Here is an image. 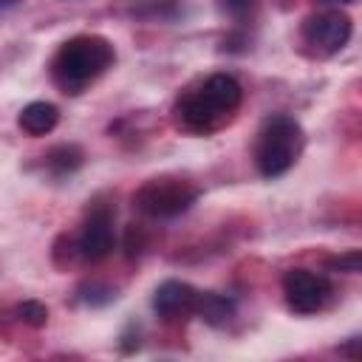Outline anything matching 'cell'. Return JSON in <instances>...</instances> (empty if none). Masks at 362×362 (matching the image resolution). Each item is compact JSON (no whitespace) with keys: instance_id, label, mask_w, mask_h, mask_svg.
Listing matches in <instances>:
<instances>
[{"instance_id":"cell-1","label":"cell","mask_w":362,"mask_h":362,"mask_svg":"<svg viewBox=\"0 0 362 362\" xmlns=\"http://www.w3.org/2000/svg\"><path fill=\"white\" fill-rule=\"evenodd\" d=\"M113 62V45L96 34H79L59 45L51 62L54 82L65 93H79Z\"/></svg>"},{"instance_id":"cell-2","label":"cell","mask_w":362,"mask_h":362,"mask_svg":"<svg viewBox=\"0 0 362 362\" xmlns=\"http://www.w3.org/2000/svg\"><path fill=\"white\" fill-rule=\"evenodd\" d=\"M240 96H243L240 82L232 74H212L204 79V85L198 90H189L178 102V116H181L184 127L209 133V130L221 127L238 110Z\"/></svg>"},{"instance_id":"cell-3","label":"cell","mask_w":362,"mask_h":362,"mask_svg":"<svg viewBox=\"0 0 362 362\" xmlns=\"http://www.w3.org/2000/svg\"><path fill=\"white\" fill-rule=\"evenodd\" d=\"M303 150V127L297 119L286 113H274L263 122L255 141V164L260 175L277 178L283 175Z\"/></svg>"},{"instance_id":"cell-4","label":"cell","mask_w":362,"mask_h":362,"mask_svg":"<svg viewBox=\"0 0 362 362\" xmlns=\"http://www.w3.org/2000/svg\"><path fill=\"white\" fill-rule=\"evenodd\" d=\"M198 198V189L184 178H150L133 195V204L147 218H175L187 212Z\"/></svg>"},{"instance_id":"cell-5","label":"cell","mask_w":362,"mask_h":362,"mask_svg":"<svg viewBox=\"0 0 362 362\" xmlns=\"http://www.w3.org/2000/svg\"><path fill=\"white\" fill-rule=\"evenodd\" d=\"M351 40V17L339 8H325L303 23V45L314 57H331Z\"/></svg>"},{"instance_id":"cell-6","label":"cell","mask_w":362,"mask_h":362,"mask_svg":"<svg viewBox=\"0 0 362 362\" xmlns=\"http://www.w3.org/2000/svg\"><path fill=\"white\" fill-rule=\"evenodd\" d=\"M283 294H286V303L291 311L314 314L328 303L331 283L322 274H314L308 269H288L283 277Z\"/></svg>"},{"instance_id":"cell-7","label":"cell","mask_w":362,"mask_h":362,"mask_svg":"<svg viewBox=\"0 0 362 362\" xmlns=\"http://www.w3.org/2000/svg\"><path fill=\"white\" fill-rule=\"evenodd\" d=\"M76 249H79V255H82L85 260H90V263H96V260H102V257L110 255V249H113V221H110V209H105V206L90 209L88 221L82 223Z\"/></svg>"},{"instance_id":"cell-8","label":"cell","mask_w":362,"mask_h":362,"mask_svg":"<svg viewBox=\"0 0 362 362\" xmlns=\"http://www.w3.org/2000/svg\"><path fill=\"white\" fill-rule=\"evenodd\" d=\"M195 303H198V291L189 283H181V280H164L153 294V308L164 320L195 311Z\"/></svg>"},{"instance_id":"cell-9","label":"cell","mask_w":362,"mask_h":362,"mask_svg":"<svg viewBox=\"0 0 362 362\" xmlns=\"http://www.w3.org/2000/svg\"><path fill=\"white\" fill-rule=\"evenodd\" d=\"M59 122V110L51 102H31L20 110V127L28 136H45L57 127Z\"/></svg>"},{"instance_id":"cell-10","label":"cell","mask_w":362,"mask_h":362,"mask_svg":"<svg viewBox=\"0 0 362 362\" xmlns=\"http://www.w3.org/2000/svg\"><path fill=\"white\" fill-rule=\"evenodd\" d=\"M235 311V303L223 294H198V303H195V314L212 325H223Z\"/></svg>"},{"instance_id":"cell-11","label":"cell","mask_w":362,"mask_h":362,"mask_svg":"<svg viewBox=\"0 0 362 362\" xmlns=\"http://www.w3.org/2000/svg\"><path fill=\"white\" fill-rule=\"evenodd\" d=\"M48 164L57 173H68V170H74V167L82 164V153L76 147H57V150L48 153Z\"/></svg>"},{"instance_id":"cell-12","label":"cell","mask_w":362,"mask_h":362,"mask_svg":"<svg viewBox=\"0 0 362 362\" xmlns=\"http://www.w3.org/2000/svg\"><path fill=\"white\" fill-rule=\"evenodd\" d=\"M17 317H20L25 325L40 328V325H45V320H48V308H45L42 303H37V300H25V303L17 305Z\"/></svg>"},{"instance_id":"cell-13","label":"cell","mask_w":362,"mask_h":362,"mask_svg":"<svg viewBox=\"0 0 362 362\" xmlns=\"http://www.w3.org/2000/svg\"><path fill=\"white\" fill-rule=\"evenodd\" d=\"M325 266L334 269V272H362V249H354V252H342L337 257H328Z\"/></svg>"},{"instance_id":"cell-14","label":"cell","mask_w":362,"mask_h":362,"mask_svg":"<svg viewBox=\"0 0 362 362\" xmlns=\"http://www.w3.org/2000/svg\"><path fill=\"white\" fill-rule=\"evenodd\" d=\"M221 3V8L226 11V14H232V17H240V14H246L252 6H255V0H218Z\"/></svg>"},{"instance_id":"cell-15","label":"cell","mask_w":362,"mask_h":362,"mask_svg":"<svg viewBox=\"0 0 362 362\" xmlns=\"http://www.w3.org/2000/svg\"><path fill=\"white\" fill-rule=\"evenodd\" d=\"M345 356H354V359H362V337H356V339H351V342H345L342 348H339Z\"/></svg>"},{"instance_id":"cell-16","label":"cell","mask_w":362,"mask_h":362,"mask_svg":"<svg viewBox=\"0 0 362 362\" xmlns=\"http://www.w3.org/2000/svg\"><path fill=\"white\" fill-rule=\"evenodd\" d=\"M14 3H17V0H3V8H11Z\"/></svg>"},{"instance_id":"cell-17","label":"cell","mask_w":362,"mask_h":362,"mask_svg":"<svg viewBox=\"0 0 362 362\" xmlns=\"http://www.w3.org/2000/svg\"><path fill=\"white\" fill-rule=\"evenodd\" d=\"M331 3H348V0H331Z\"/></svg>"}]
</instances>
